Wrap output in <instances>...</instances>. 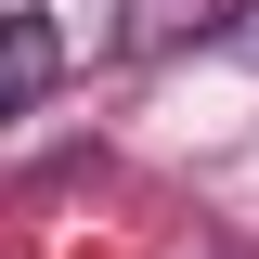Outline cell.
I'll list each match as a JSON object with an SVG mask.
<instances>
[{"instance_id":"3","label":"cell","mask_w":259,"mask_h":259,"mask_svg":"<svg viewBox=\"0 0 259 259\" xmlns=\"http://www.w3.org/2000/svg\"><path fill=\"white\" fill-rule=\"evenodd\" d=\"M221 39H233V52L259 65V0H246V13H221Z\"/></svg>"},{"instance_id":"1","label":"cell","mask_w":259,"mask_h":259,"mask_svg":"<svg viewBox=\"0 0 259 259\" xmlns=\"http://www.w3.org/2000/svg\"><path fill=\"white\" fill-rule=\"evenodd\" d=\"M52 78H65V39H52V13H0V117L52 104Z\"/></svg>"},{"instance_id":"2","label":"cell","mask_w":259,"mask_h":259,"mask_svg":"<svg viewBox=\"0 0 259 259\" xmlns=\"http://www.w3.org/2000/svg\"><path fill=\"white\" fill-rule=\"evenodd\" d=\"M221 26V0H117V52H182Z\"/></svg>"}]
</instances>
